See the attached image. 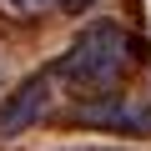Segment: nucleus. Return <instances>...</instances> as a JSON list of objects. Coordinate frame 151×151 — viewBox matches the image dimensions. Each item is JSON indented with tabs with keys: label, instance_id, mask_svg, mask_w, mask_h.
<instances>
[{
	"label": "nucleus",
	"instance_id": "1",
	"mask_svg": "<svg viewBox=\"0 0 151 151\" xmlns=\"http://www.w3.org/2000/svg\"><path fill=\"white\" fill-rule=\"evenodd\" d=\"M146 60V40L136 30H126L121 20H96L76 35L45 70L50 81L76 101V106H91L106 96H121V86L141 70Z\"/></svg>",
	"mask_w": 151,
	"mask_h": 151
},
{
	"label": "nucleus",
	"instance_id": "5",
	"mask_svg": "<svg viewBox=\"0 0 151 151\" xmlns=\"http://www.w3.org/2000/svg\"><path fill=\"white\" fill-rule=\"evenodd\" d=\"M96 0H60V15H81V10H91Z\"/></svg>",
	"mask_w": 151,
	"mask_h": 151
},
{
	"label": "nucleus",
	"instance_id": "6",
	"mask_svg": "<svg viewBox=\"0 0 151 151\" xmlns=\"http://www.w3.org/2000/svg\"><path fill=\"white\" fill-rule=\"evenodd\" d=\"M70 151H111V146H70Z\"/></svg>",
	"mask_w": 151,
	"mask_h": 151
},
{
	"label": "nucleus",
	"instance_id": "2",
	"mask_svg": "<svg viewBox=\"0 0 151 151\" xmlns=\"http://www.w3.org/2000/svg\"><path fill=\"white\" fill-rule=\"evenodd\" d=\"M76 121L96 131H121V136H151V91H121L91 106H76Z\"/></svg>",
	"mask_w": 151,
	"mask_h": 151
},
{
	"label": "nucleus",
	"instance_id": "4",
	"mask_svg": "<svg viewBox=\"0 0 151 151\" xmlns=\"http://www.w3.org/2000/svg\"><path fill=\"white\" fill-rule=\"evenodd\" d=\"M5 15H20V20H35V15H60V0H0Z\"/></svg>",
	"mask_w": 151,
	"mask_h": 151
},
{
	"label": "nucleus",
	"instance_id": "3",
	"mask_svg": "<svg viewBox=\"0 0 151 151\" xmlns=\"http://www.w3.org/2000/svg\"><path fill=\"white\" fill-rule=\"evenodd\" d=\"M50 91H55L50 70H35L30 81H20L15 91H5V96H0V136H20V131H30V126L45 116Z\"/></svg>",
	"mask_w": 151,
	"mask_h": 151
}]
</instances>
